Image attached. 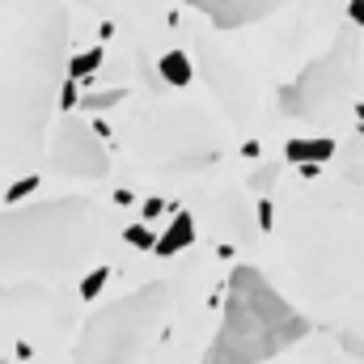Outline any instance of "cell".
Segmentation results:
<instances>
[{
    "label": "cell",
    "mask_w": 364,
    "mask_h": 364,
    "mask_svg": "<svg viewBox=\"0 0 364 364\" xmlns=\"http://www.w3.org/2000/svg\"><path fill=\"white\" fill-rule=\"evenodd\" d=\"M68 81L64 0H4L0 17V166H30L43 153L47 119Z\"/></svg>",
    "instance_id": "1"
},
{
    "label": "cell",
    "mask_w": 364,
    "mask_h": 364,
    "mask_svg": "<svg viewBox=\"0 0 364 364\" xmlns=\"http://www.w3.org/2000/svg\"><path fill=\"white\" fill-rule=\"evenodd\" d=\"M102 242V212L90 195L38 199L0 212V279L64 275Z\"/></svg>",
    "instance_id": "2"
},
{
    "label": "cell",
    "mask_w": 364,
    "mask_h": 364,
    "mask_svg": "<svg viewBox=\"0 0 364 364\" xmlns=\"http://www.w3.org/2000/svg\"><path fill=\"white\" fill-rule=\"evenodd\" d=\"M309 331V318L275 292L267 275L242 263L229 275L225 318L203 352V364H263L301 343Z\"/></svg>",
    "instance_id": "3"
},
{
    "label": "cell",
    "mask_w": 364,
    "mask_h": 364,
    "mask_svg": "<svg viewBox=\"0 0 364 364\" xmlns=\"http://www.w3.org/2000/svg\"><path fill=\"white\" fill-rule=\"evenodd\" d=\"M170 301V284H144L119 296L114 305H102L81 326L73 364H132L144 352V343H153V335L166 326Z\"/></svg>",
    "instance_id": "4"
},
{
    "label": "cell",
    "mask_w": 364,
    "mask_h": 364,
    "mask_svg": "<svg viewBox=\"0 0 364 364\" xmlns=\"http://www.w3.org/2000/svg\"><path fill=\"white\" fill-rule=\"evenodd\" d=\"M356 77H360V43L352 34H339L326 55H318L292 85L279 90V110L305 123L335 119L356 90Z\"/></svg>",
    "instance_id": "5"
},
{
    "label": "cell",
    "mask_w": 364,
    "mask_h": 364,
    "mask_svg": "<svg viewBox=\"0 0 364 364\" xmlns=\"http://www.w3.org/2000/svg\"><path fill=\"white\" fill-rule=\"evenodd\" d=\"M47 166L64 178H106L110 174V153L97 140V127H90L77 114H64L47 153Z\"/></svg>",
    "instance_id": "6"
},
{
    "label": "cell",
    "mask_w": 364,
    "mask_h": 364,
    "mask_svg": "<svg viewBox=\"0 0 364 364\" xmlns=\"http://www.w3.org/2000/svg\"><path fill=\"white\" fill-rule=\"evenodd\" d=\"M195 13H203L216 30H246L279 13L288 0H186Z\"/></svg>",
    "instance_id": "7"
},
{
    "label": "cell",
    "mask_w": 364,
    "mask_h": 364,
    "mask_svg": "<svg viewBox=\"0 0 364 364\" xmlns=\"http://www.w3.org/2000/svg\"><path fill=\"white\" fill-rule=\"evenodd\" d=\"M335 157V140L331 136H296L284 144V161L292 166H322Z\"/></svg>",
    "instance_id": "8"
},
{
    "label": "cell",
    "mask_w": 364,
    "mask_h": 364,
    "mask_svg": "<svg viewBox=\"0 0 364 364\" xmlns=\"http://www.w3.org/2000/svg\"><path fill=\"white\" fill-rule=\"evenodd\" d=\"M195 242V216L191 212H174V220H170V229L161 233V242H157V250L153 255H161V259H170V255H178Z\"/></svg>",
    "instance_id": "9"
},
{
    "label": "cell",
    "mask_w": 364,
    "mask_h": 364,
    "mask_svg": "<svg viewBox=\"0 0 364 364\" xmlns=\"http://www.w3.org/2000/svg\"><path fill=\"white\" fill-rule=\"evenodd\" d=\"M157 73H161V81H166V85H174V90H182V85H191V81H195V64H191V55H186L182 47L166 51V55L157 60Z\"/></svg>",
    "instance_id": "10"
},
{
    "label": "cell",
    "mask_w": 364,
    "mask_h": 364,
    "mask_svg": "<svg viewBox=\"0 0 364 364\" xmlns=\"http://www.w3.org/2000/svg\"><path fill=\"white\" fill-rule=\"evenodd\" d=\"M102 60H106L102 47H90L85 55H73V60H68V77H73V81H90L93 73L102 68Z\"/></svg>",
    "instance_id": "11"
},
{
    "label": "cell",
    "mask_w": 364,
    "mask_h": 364,
    "mask_svg": "<svg viewBox=\"0 0 364 364\" xmlns=\"http://www.w3.org/2000/svg\"><path fill=\"white\" fill-rule=\"evenodd\" d=\"M123 242H127V246H136V250H157V242H161V237L140 220V225H127V229H123Z\"/></svg>",
    "instance_id": "12"
},
{
    "label": "cell",
    "mask_w": 364,
    "mask_h": 364,
    "mask_svg": "<svg viewBox=\"0 0 364 364\" xmlns=\"http://www.w3.org/2000/svg\"><path fill=\"white\" fill-rule=\"evenodd\" d=\"M119 102H123V90L90 93V97H81V106H77V114H93V110H110V106H119Z\"/></svg>",
    "instance_id": "13"
},
{
    "label": "cell",
    "mask_w": 364,
    "mask_h": 364,
    "mask_svg": "<svg viewBox=\"0 0 364 364\" xmlns=\"http://www.w3.org/2000/svg\"><path fill=\"white\" fill-rule=\"evenodd\" d=\"M106 279H110V267H93L90 275H81V301H93L106 288Z\"/></svg>",
    "instance_id": "14"
},
{
    "label": "cell",
    "mask_w": 364,
    "mask_h": 364,
    "mask_svg": "<svg viewBox=\"0 0 364 364\" xmlns=\"http://www.w3.org/2000/svg\"><path fill=\"white\" fill-rule=\"evenodd\" d=\"M38 174H26V178H17L13 182V186H9V191H4V199H9V208H13V203H21V199H26V195H34V191H38Z\"/></svg>",
    "instance_id": "15"
},
{
    "label": "cell",
    "mask_w": 364,
    "mask_h": 364,
    "mask_svg": "<svg viewBox=\"0 0 364 364\" xmlns=\"http://www.w3.org/2000/svg\"><path fill=\"white\" fill-rule=\"evenodd\" d=\"M259 225H263L267 233H272V229H275V212H272V203H267V199L259 203Z\"/></svg>",
    "instance_id": "16"
},
{
    "label": "cell",
    "mask_w": 364,
    "mask_h": 364,
    "mask_svg": "<svg viewBox=\"0 0 364 364\" xmlns=\"http://www.w3.org/2000/svg\"><path fill=\"white\" fill-rule=\"evenodd\" d=\"M348 13H352V26H364V0H352Z\"/></svg>",
    "instance_id": "17"
},
{
    "label": "cell",
    "mask_w": 364,
    "mask_h": 364,
    "mask_svg": "<svg viewBox=\"0 0 364 364\" xmlns=\"http://www.w3.org/2000/svg\"><path fill=\"white\" fill-rule=\"evenodd\" d=\"M161 208H166V203H161V199H149V203H144V220H149V216H157V212H161Z\"/></svg>",
    "instance_id": "18"
},
{
    "label": "cell",
    "mask_w": 364,
    "mask_h": 364,
    "mask_svg": "<svg viewBox=\"0 0 364 364\" xmlns=\"http://www.w3.org/2000/svg\"><path fill=\"white\" fill-rule=\"evenodd\" d=\"M81 4H85V9H97V13H106V9H110V0H81Z\"/></svg>",
    "instance_id": "19"
}]
</instances>
